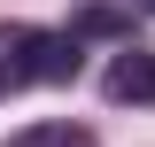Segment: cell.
<instances>
[{
	"mask_svg": "<svg viewBox=\"0 0 155 147\" xmlns=\"http://www.w3.org/2000/svg\"><path fill=\"white\" fill-rule=\"evenodd\" d=\"M0 54H8V85H70L78 77V39L62 31H8L0 39Z\"/></svg>",
	"mask_w": 155,
	"mask_h": 147,
	"instance_id": "6da1fadb",
	"label": "cell"
},
{
	"mask_svg": "<svg viewBox=\"0 0 155 147\" xmlns=\"http://www.w3.org/2000/svg\"><path fill=\"white\" fill-rule=\"evenodd\" d=\"M109 101H132V109H147L155 101V54L147 47H116V62H109Z\"/></svg>",
	"mask_w": 155,
	"mask_h": 147,
	"instance_id": "7a4b0ae2",
	"label": "cell"
},
{
	"mask_svg": "<svg viewBox=\"0 0 155 147\" xmlns=\"http://www.w3.org/2000/svg\"><path fill=\"white\" fill-rule=\"evenodd\" d=\"M8 147H93V132H85V124H31V132H16Z\"/></svg>",
	"mask_w": 155,
	"mask_h": 147,
	"instance_id": "3957f363",
	"label": "cell"
},
{
	"mask_svg": "<svg viewBox=\"0 0 155 147\" xmlns=\"http://www.w3.org/2000/svg\"><path fill=\"white\" fill-rule=\"evenodd\" d=\"M0 85H8V54H0Z\"/></svg>",
	"mask_w": 155,
	"mask_h": 147,
	"instance_id": "277c9868",
	"label": "cell"
},
{
	"mask_svg": "<svg viewBox=\"0 0 155 147\" xmlns=\"http://www.w3.org/2000/svg\"><path fill=\"white\" fill-rule=\"evenodd\" d=\"M132 8H147V16H155V0H132Z\"/></svg>",
	"mask_w": 155,
	"mask_h": 147,
	"instance_id": "5b68a950",
	"label": "cell"
}]
</instances>
